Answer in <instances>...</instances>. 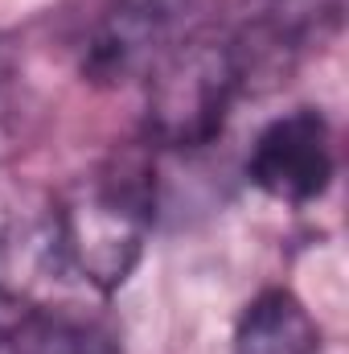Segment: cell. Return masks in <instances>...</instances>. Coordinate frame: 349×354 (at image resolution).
Segmentation results:
<instances>
[{"label":"cell","instance_id":"cell-1","mask_svg":"<svg viewBox=\"0 0 349 354\" xmlns=\"http://www.w3.org/2000/svg\"><path fill=\"white\" fill-rule=\"evenodd\" d=\"M58 256L83 292H115L140 264L157 223V177L140 157H119L79 189L50 202Z\"/></svg>","mask_w":349,"mask_h":354},{"label":"cell","instance_id":"cell-2","mask_svg":"<svg viewBox=\"0 0 349 354\" xmlns=\"http://www.w3.org/2000/svg\"><path fill=\"white\" fill-rule=\"evenodd\" d=\"M148 83V140L157 149H206L222 136L239 99L251 95L247 66L226 25L193 29L157 62Z\"/></svg>","mask_w":349,"mask_h":354},{"label":"cell","instance_id":"cell-3","mask_svg":"<svg viewBox=\"0 0 349 354\" xmlns=\"http://www.w3.org/2000/svg\"><path fill=\"white\" fill-rule=\"evenodd\" d=\"M210 4L214 0H107L83 46V75L103 87L148 79L165 54L210 21Z\"/></svg>","mask_w":349,"mask_h":354},{"label":"cell","instance_id":"cell-4","mask_svg":"<svg viewBox=\"0 0 349 354\" xmlns=\"http://www.w3.org/2000/svg\"><path fill=\"white\" fill-rule=\"evenodd\" d=\"M333 177L337 140L321 107H292L275 115L259 128L247 153V181L283 206H312L329 194Z\"/></svg>","mask_w":349,"mask_h":354},{"label":"cell","instance_id":"cell-5","mask_svg":"<svg viewBox=\"0 0 349 354\" xmlns=\"http://www.w3.org/2000/svg\"><path fill=\"white\" fill-rule=\"evenodd\" d=\"M341 8L346 0H251V8L226 25L247 66L251 91L259 87V79L283 75L329 33H337Z\"/></svg>","mask_w":349,"mask_h":354},{"label":"cell","instance_id":"cell-6","mask_svg":"<svg viewBox=\"0 0 349 354\" xmlns=\"http://www.w3.org/2000/svg\"><path fill=\"white\" fill-rule=\"evenodd\" d=\"M230 354H325V338L296 292L263 288L239 313Z\"/></svg>","mask_w":349,"mask_h":354},{"label":"cell","instance_id":"cell-7","mask_svg":"<svg viewBox=\"0 0 349 354\" xmlns=\"http://www.w3.org/2000/svg\"><path fill=\"white\" fill-rule=\"evenodd\" d=\"M0 354H119V342L87 313L46 305L0 334Z\"/></svg>","mask_w":349,"mask_h":354},{"label":"cell","instance_id":"cell-8","mask_svg":"<svg viewBox=\"0 0 349 354\" xmlns=\"http://www.w3.org/2000/svg\"><path fill=\"white\" fill-rule=\"evenodd\" d=\"M8 75H12V46L0 37V91H4V83H8Z\"/></svg>","mask_w":349,"mask_h":354}]
</instances>
